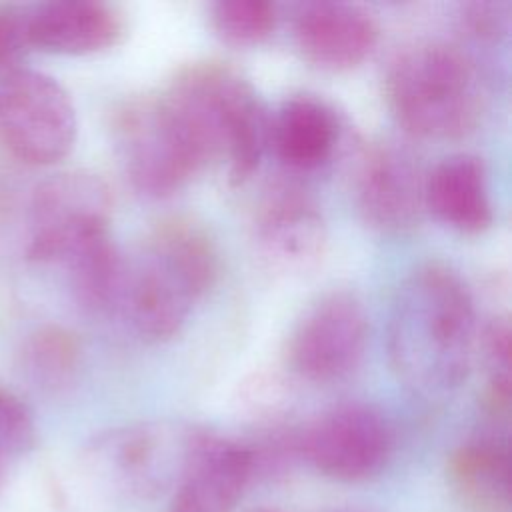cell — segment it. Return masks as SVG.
I'll use <instances>...</instances> for the list:
<instances>
[{
	"label": "cell",
	"mask_w": 512,
	"mask_h": 512,
	"mask_svg": "<svg viewBox=\"0 0 512 512\" xmlns=\"http://www.w3.org/2000/svg\"><path fill=\"white\" fill-rule=\"evenodd\" d=\"M202 142L210 162H226L230 184L246 182L270 146V120L256 88L234 68L196 62L166 90Z\"/></svg>",
	"instance_id": "277c9868"
},
{
	"label": "cell",
	"mask_w": 512,
	"mask_h": 512,
	"mask_svg": "<svg viewBox=\"0 0 512 512\" xmlns=\"http://www.w3.org/2000/svg\"><path fill=\"white\" fill-rule=\"evenodd\" d=\"M510 324L506 318H494L482 332L478 352L486 370V396L494 416H506L512 394V362H510Z\"/></svg>",
	"instance_id": "44dd1931"
},
{
	"label": "cell",
	"mask_w": 512,
	"mask_h": 512,
	"mask_svg": "<svg viewBox=\"0 0 512 512\" xmlns=\"http://www.w3.org/2000/svg\"><path fill=\"white\" fill-rule=\"evenodd\" d=\"M448 478L476 512H506L512 492V456L506 430L494 422L470 434L450 456Z\"/></svg>",
	"instance_id": "ac0fdd59"
},
{
	"label": "cell",
	"mask_w": 512,
	"mask_h": 512,
	"mask_svg": "<svg viewBox=\"0 0 512 512\" xmlns=\"http://www.w3.org/2000/svg\"><path fill=\"white\" fill-rule=\"evenodd\" d=\"M476 308L464 278L442 262H424L400 282L388 320V358L416 394L442 398L470 376L478 354Z\"/></svg>",
	"instance_id": "6da1fadb"
},
{
	"label": "cell",
	"mask_w": 512,
	"mask_h": 512,
	"mask_svg": "<svg viewBox=\"0 0 512 512\" xmlns=\"http://www.w3.org/2000/svg\"><path fill=\"white\" fill-rule=\"evenodd\" d=\"M342 134L336 108L314 94H292L270 120V146L292 172H314L328 164Z\"/></svg>",
	"instance_id": "2e32d148"
},
{
	"label": "cell",
	"mask_w": 512,
	"mask_h": 512,
	"mask_svg": "<svg viewBox=\"0 0 512 512\" xmlns=\"http://www.w3.org/2000/svg\"><path fill=\"white\" fill-rule=\"evenodd\" d=\"M458 22L462 32L482 44H496L508 36L512 6L504 0H472L460 4Z\"/></svg>",
	"instance_id": "7402d4cb"
},
{
	"label": "cell",
	"mask_w": 512,
	"mask_h": 512,
	"mask_svg": "<svg viewBox=\"0 0 512 512\" xmlns=\"http://www.w3.org/2000/svg\"><path fill=\"white\" fill-rule=\"evenodd\" d=\"M252 512H282V510H274V508H260V510H252Z\"/></svg>",
	"instance_id": "d4e9b609"
},
{
	"label": "cell",
	"mask_w": 512,
	"mask_h": 512,
	"mask_svg": "<svg viewBox=\"0 0 512 512\" xmlns=\"http://www.w3.org/2000/svg\"><path fill=\"white\" fill-rule=\"evenodd\" d=\"M424 182L416 158L402 148L384 144L370 148L356 172L354 200L362 220L386 234L418 224L424 206Z\"/></svg>",
	"instance_id": "4fadbf2b"
},
{
	"label": "cell",
	"mask_w": 512,
	"mask_h": 512,
	"mask_svg": "<svg viewBox=\"0 0 512 512\" xmlns=\"http://www.w3.org/2000/svg\"><path fill=\"white\" fill-rule=\"evenodd\" d=\"M36 438L30 408L0 384V456L26 452Z\"/></svg>",
	"instance_id": "603a6c76"
},
{
	"label": "cell",
	"mask_w": 512,
	"mask_h": 512,
	"mask_svg": "<svg viewBox=\"0 0 512 512\" xmlns=\"http://www.w3.org/2000/svg\"><path fill=\"white\" fill-rule=\"evenodd\" d=\"M2 460H4V458L0 456V480H2Z\"/></svg>",
	"instance_id": "484cf974"
},
{
	"label": "cell",
	"mask_w": 512,
	"mask_h": 512,
	"mask_svg": "<svg viewBox=\"0 0 512 512\" xmlns=\"http://www.w3.org/2000/svg\"><path fill=\"white\" fill-rule=\"evenodd\" d=\"M110 212V188L98 174L70 170L46 178L30 200L28 260L62 266L88 244L108 236Z\"/></svg>",
	"instance_id": "52a82bcc"
},
{
	"label": "cell",
	"mask_w": 512,
	"mask_h": 512,
	"mask_svg": "<svg viewBox=\"0 0 512 512\" xmlns=\"http://www.w3.org/2000/svg\"><path fill=\"white\" fill-rule=\"evenodd\" d=\"M26 368L32 378L50 390L68 386L80 366V346L64 328H42L30 340L26 352Z\"/></svg>",
	"instance_id": "d6986e66"
},
{
	"label": "cell",
	"mask_w": 512,
	"mask_h": 512,
	"mask_svg": "<svg viewBox=\"0 0 512 512\" xmlns=\"http://www.w3.org/2000/svg\"><path fill=\"white\" fill-rule=\"evenodd\" d=\"M254 240L260 260L270 272L306 274L324 256L326 224L304 190L294 184H276L260 204Z\"/></svg>",
	"instance_id": "7c38bea8"
},
{
	"label": "cell",
	"mask_w": 512,
	"mask_h": 512,
	"mask_svg": "<svg viewBox=\"0 0 512 512\" xmlns=\"http://www.w3.org/2000/svg\"><path fill=\"white\" fill-rule=\"evenodd\" d=\"M254 482L248 446L196 428L168 512H234Z\"/></svg>",
	"instance_id": "8fae6325"
},
{
	"label": "cell",
	"mask_w": 512,
	"mask_h": 512,
	"mask_svg": "<svg viewBox=\"0 0 512 512\" xmlns=\"http://www.w3.org/2000/svg\"><path fill=\"white\" fill-rule=\"evenodd\" d=\"M424 206L436 220L464 234H480L494 222L488 170L480 156L458 152L426 174Z\"/></svg>",
	"instance_id": "e0dca14e"
},
{
	"label": "cell",
	"mask_w": 512,
	"mask_h": 512,
	"mask_svg": "<svg viewBox=\"0 0 512 512\" xmlns=\"http://www.w3.org/2000/svg\"><path fill=\"white\" fill-rule=\"evenodd\" d=\"M210 20L226 44L256 46L274 32L278 10L266 0H220L212 6Z\"/></svg>",
	"instance_id": "ffe728a7"
},
{
	"label": "cell",
	"mask_w": 512,
	"mask_h": 512,
	"mask_svg": "<svg viewBox=\"0 0 512 512\" xmlns=\"http://www.w3.org/2000/svg\"><path fill=\"white\" fill-rule=\"evenodd\" d=\"M386 416L366 402H342L300 428V458L336 482H364L386 466L392 454Z\"/></svg>",
	"instance_id": "9c48e42d"
},
{
	"label": "cell",
	"mask_w": 512,
	"mask_h": 512,
	"mask_svg": "<svg viewBox=\"0 0 512 512\" xmlns=\"http://www.w3.org/2000/svg\"><path fill=\"white\" fill-rule=\"evenodd\" d=\"M28 48V10L0 8V76L16 70Z\"/></svg>",
	"instance_id": "cb8c5ba5"
},
{
	"label": "cell",
	"mask_w": 512,
	"mask_h": 512,
	"mask_svg": "<svg viewBox=\"0 0 512 512\" xmlns=\"http://www.w3.org/2000/svg\"><path fill=\"white\" fill-rule=\"evenodd\" d=\"M124 30L120 12L98 0H54L28 10L30 46L68 56L112 48Z\"/></svg>",
	"instance_id": "9a60e30c"
},
{
	"label": "cell",
	"mask_w": 512,
	"mask_h": 512,
	"mask_svg": "<svg viewBox=\"0 0 512 512\" xmlns=\"http://www.w3.org/2000/svg\"><path fill=\"white\" fill-rule=\"evenodd\" d=\"M398 126L418 140H456L476 130L484 90L474 58L450 42H416L398 52L384 80Z\"/></svg>",
	"instance_id": "3957f363"
},
{
	"label": "cell",
	"mask_w": 512,
	"mask_h": 512,
	"mask_svg": "<svg viewBox=\"0 0 512 512\" xmlns=\"http://www.w3.org/2000/svg\"><path fill=\"white\" fill-rule=\"evenodd\" d=\"M112 136L128 182L148 198L172 196L210 164L188 118L166 92L122 102L112 116Z\"/></svg>",
	"instance_id": "5b68a950"
},
{
	"label": "cell",
	"mask_w": 512,
	"mask_h": 512,
	"mask_svg": "<svg viewBox=\"0 0 512 512\" xmlns=\"http://www.w3.org/2000/svg\"><path fill=\"white\" fill-rule=\"evenodd\" d=\"M216 270L214 244L198 224L182 218L162 222L134 258H124L114 316L144 342L170 340L214 284Z\"/></svg>",
	"instance_id": "7a4b0ae2"
},
{
	"label": "cell",
	"mask_w": 512,
	"mask_h": 512,
	"mask_svg": "<svg viewBox=\"0 0 512 512\" xmlns=\"http://www.w3.org/2000/svg\"><path fill=\"white\" fill-rule=\"evenodd\" d=\"M292 38L304 60L320 70L344 72L376 50L380 26L374 14L348 2H304L292 14Z\"/></svg>",
	"instance_id": "5bb4252c"
},
{
	"label": "cell",
	"mask_w": 512,
	"mask_h": 512,
	"mask_svg": "<svg viewBox=\"0 0 512 512\" xmlns=\"http://www.w3.org/2000/svg\"><path fill=\"white\" fill-rule=\"evenodd\" d=\"M194 426L142 422L98 434L84 450L90 478L106 494L142 502L172 492L190 448Z\"/></svg>",
	"instance_id": "8992f818"
},
{
	"label": "cell",
	"mask_w": 512,
	"mask_h": 512,
	"mask_svg": "<svg viewBox=\"0 0 512 512\" xmlns=\"http://www.w3.org/2000/svg\"><path fill=\"white\" fill-rule=\"evenodd\" d=\"M368 314L348 290L320 296L296 322L286 348L294 374L308 382L330 384L348 378L364 360Z\"/></svg>",
	"instance_id": "30bf717a"
},
{
	"label": "cell",
	"mask_w": 512,
	"mask_h": 512,
	"mask_svg": "<svg viewBox=\"0 0 512 512\" xmlns=\"http://www.w3.org/2000/svg\"><path fill=\"white\" fill-rule=\"evenodd\" d=\"M76 110L52 76L18 66L0 76V144L16 160L50 166L76 142Z\"/></svg>",
	"instance_id": "ba28073f"
}]
</instances>
